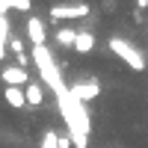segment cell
I'll use <instances>...</instances> for the list:
<instances>
[{
  "mask_svg": "<svg viewBox=\"0 0 148 148\" xmlns=\"http://www.w3.org/2000/svg\"><path fill=\"white\" fill-rule=\"evenodd\" d=\"M33 65H36V71L42 74V83H45L53 95H59V92L68 89L65 80H62V71H59L56 59H53V53L47 51L45 45H42V47H33Z\"/></svg>",
  "mask_w": 148,
  "mask_h": 148,
  "instance_id": "obj_1",
  "label": "cell"
},
{
  "mask_svg": "<svg viewBox=\"0 0 148 148\" xmlns=\"http://www.w3.org/2000/svg\"><path fill=\"white\" fill-rule=\"evenodd\" d=\"M107 45H110V51H113V53H116L130 71H145V65H148V62H145V53H142L133 42L121 39V36H113Z\"/></svg>",
  "mask_w": 148,
  "mask_h": 148,
  "instance_id": "obj_2",
  "label": "cell"
},
{
  "mask_svg": "<svg viewBox=\"0 0 148 148\" xmlns=\"http://www.w3.org/2000/svg\"><path fill=\"white\" fill-rule=\"evenodd\" d=\"M89 12H92L89 3L74 0V3H53L47 9V15H51V21H77V18H86Z\"/></svg>",
  "mask_w": 148,
  "mask_h": 148,
  "instance_id": "obj_3",
  "label": "cell"
},
{
  "mask_svg": "<svg viewBox=\"0 0 148 148\" xmlns=\"http://www.w3.org/2000/svg\"><path fill=\"white\" fill-rule=\"evenodd\" d=\"M68 92L77 98L80 104H89V101H95V98L101 95V83H98L95 77H89V80H74L68 86Z\"/></svg>",
  "mask_w": 148,
  "mask_h": 148,
  "instance_id": "obj_4",
  "label": "cell"
},
{
  "mask_svg": "<svg viewBox=\"0 0 148 148\" xmlns=\"http://www.w3.org/2000/svg\"><path fill=\"white\" fill-rule=\"evenodd\" d=\"M0 80H3V86L27 89V86H30V71H27V68H21V65H6L3 71H0Z\"/></svg>",
  "mask_w": 148,
  "mask_h": 148,
  "instance_id": "obj_5",
  "label": "cell"
},
{
  "mask_svg": "<svg viewBox=\"0 0 148 148\" xmlns=\"http://www.w3.org/2000/svg\"><path fill=\"white\" fill-rule=\"evenodd\" d=\"M27 39H30L33 47L47 45V27H45V21H42V18H36V15L27 18Z\"/></svg>",
  "mask_w": 148,
  "mask_h": 148,
  "instance_id": "obj_6",
  "label": "cell"
},
{
  "mask_svg": "<svg viewBox=\"0 0 148 148\" xmlns=\"http://www.w3.org/2000/svg\"><path fill=\"white\" fill-rule=\"evenodd\" d=\"M74 51H77V53H92V51H95V33H92V30H77Z\"/></svg>",
  "mask_w": 148,
  "mask_h": 148,
  "instance_id": "obj_7",
  "label": "cell"
},
{
  "mask_svg": "<svg viewBox=\"0 0 148 148\" xmlns=\"http://www.w3.org/2000/svg\"><path fill=\"white\" fill-rule=\"evenodd\" d=\"M3 101H6L9 107H15V110H24V107H27V95H24V89L3 86Z\"/></svg>",
  "mask_w": 148,
  "mask_h": 148,
  "instance_id": "obj_8",
  "label": "cell"
},
{
  "mask_svg": "<svg viewBox=\"0 0 148 148\" xmlns=\"http://www.w3.org/2000/svg\"><path fill=\"white\" fill-rule=\"evenodd\" d=\"M24 95H27V107H42L45 104V86L42 83H30L24 89Z\"/></svg>",
  "mask_w": 148,
  "mask_h": 148,
  "instance_id": "obj_9",
  "label": "cell"
},
{
  "mask_svg": "<svg viewBox=\"0 0 148 148\" xmlns=\"http://www.w3.org/2000/svg\"><path fill=\"white\" fill-rule=\"evenodd\" d=\"M53 39H56V45H59V47H74V39H77V30H74V27H59Z\"/></svg>",
  "mask_w": 148,
  "mask_h": 148,
  "instance_id": "obj_10",
  "label": "cell"
},
{
  "mask_svg": "<svg viewBox=\"0 0 148 148\" xmlns=\"http://www.w3.org/2000/svg\"><path fill=\"white\" fill-rule=\"evenodd\" d=\"M39 148H59V133L47 130L45 136H42V142H39Z\"/></svg>",
  "mask_w": 148,
  "mask_h": 148,
  "instance_id": "obj_11",
  "label": "cell"
},
{
  "mask_svg": "<svg viewBox=\"0 0 148 148\" xmlns=\"http://www.w3.org/2000/svg\"><path fill=\"white\" fill-rule=\"evenodd\" d=\"M6 45H9V18L0 15V47H6Z\"/></svg>",
  "mask_w": 148,
  "mask_h": 148,
  "instance_id": "obj_12",
  "label": "cell"
},
{
  "mask_svg": "<svg viewBox=\"0 0 148 148\" xmlns=\"http://www.w3.org/2000/svg\"><path fill=\"white\" fill-rule=\"evenodd\" d=\"M12 9H15V12H30L33 0H12Z\"/></svg>",
  "mask_w": 148,
  "mask_h": 148,
  "instance_id": "obj_13",
  "label": "cell"
},
{
  "mask_svg": "<svg viewBox=\"0 0 148 148\" xmlns=\"http://www.w3.org/2000/svg\"><path fill=\"white\" fill-rule=\"evenodd\" d=\"M9 51L15 53V56H18V53H24V42H21V39H9Z\"/></svg>",
  "mask_w": 148,
  "mask_h": 148,
  "instance_id": "obj_14",
  "label": "cell"
},
{
  "mask_svg": "<svg viewBox=\"0 0 148 148\" xmlns=\"http://www.w3.org/2000/svg\"><path fill=\"white\" fill-rule=\"evenodd\" d=\"M136 6H139V9H145V6H148V0H136Z\"/></svg>",
  "mask_w": 148,
  "mask_h": 148,
  "instance_id": "obj_15",
  "label": "cell"
}]
</instances>
